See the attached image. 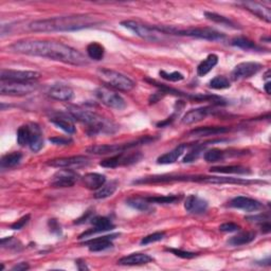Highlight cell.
Returning a JSON list of instances; mask_svg holds the SVG:
<instances>
[{
  "label": "cell",
  "mask_w": 271,
  "mask_h": 271,
  "mask_svg": "<svg viewBox=\"0 0 271 271\" xmlns=\"http://www.w3.org/2000/svg\"><path fill=\"white\" fill-rule=\"evenodd\" d=\"M121 26L128 29L137 36L141 37V39L149 42H161L163 40L162 35H165L163 33L159 32L158 30H156L155 27H149L146 26V24H142L134 21H122Z\"/></svg>",
  "instance_id": "ba28073f"
},
{
  "label": "cell",
  "mask_w": 271,
  "mask_h": 271,
  "mask_svg": "<svg viewBox=\"0 0 271 271\" xmlns=\"http://www.w3.org/2000/svg\"><path fill=\"white\" fill-rule=\"evenodd\" d=\"M188 181V182H204V184L213 185H254L262 184L258 180H249L242 178L219 177V176H205V175H157L149 176L132 181L134 185H147V184H166V182Z\"/></svg>",
  "instance_id": "3957f363"
},
{
  "label": "cell",
  "mask_w": 271,
  "mask_h": 271,
  "mask_svg": "<svg viewBox=\"0 0 271 271\" xmlns=\"http://www.w3.org/2000/svg\"><path fill=\"white\" fill-rule=\"evenodd\" d=\"M21 158H22V154L20 152L10 153L2 157L1 161H0V165H1L2 168L14 167L21 161Z\"/></svg>",
  "instance_id": "e575fe53"
},
{
  "label": "cell",
  "mask_w": 271,
  "mask_h": 271,
  "mask_svg": "<svg viewBox=\"0 0 271 271\" xmlns=\"http://www.w3.org/2000/svg\"><path fill=\"white\" fill-rule=\"evenodd\" d=\"M17 244H20V242H17L15 238L13 237H7V238H2L1 239V246L4 248V247H7L8 246V248H14V249H17Z\"/></svg>",
  "instance_id": "c3c4849f"
},
{
  "label": "cell",
  "mask_w": 271,
  "mask_h": 271,
  "mask_svg": "<svg viewBox=\"0 0 271 271\" xmlns=\"http://www.w3.org/2000/svg\"><path fill=\"white\" fill-rule=\"evenodd\" d=\"M159 74H160V77L162 79H165V80L169 81V82H179V81H182L185 79L184 74L180 73V72H177V71L172 72V73H167V72L162 70V71L159 72Z\"/></svg>",
  "instance_id": "ee69618b"
},
{
  "label": "cell",
  "mask_w": 271,
  "mask_h": 271,
  "mask_svg": "<svg viewBox=\"0 0 271 271\" xmlns=\"http://www.w3.org/2000/svg\"><path fill=\"white\" fill-rule=\"evenodd\" d=\"M209 204L197 195H190L185 201V209L191 214H203L207 211Z\"/></svg>",
  "instance_id": "ac0fdd59"
},
{
  "label": "cell",
  "mask_w": 271,
  "mask_h": 271,
  "mask_svg": "<svg viewBox=\"0 0 271 271\" xmlns=\"http://www.w3.org/2000/svg\"><path fill=\"white\" fill-rule=\"evenodd\" d=\"M91 224L93 226V228L90 230H88L84 233H82L79 238H85L90 236L92 234H96V233H102L115 229V225L111 223V220L107 217H101L97 216L91 220Z\"/></svg>",
  "instance_id": "e0dca14e"
},
{
  "label": "cell",
  "mask_w": 271,
  "mask_h": 271,
  "mask_svg": "<svg viewBox=\"0 0 271 271\" xmlns=\"http://www.w3.org/2000/svg\"><path fill=\"white\" fill-rule=\"evenodd\" d=\"M211 173L218 174H237V175H248L251 173L248 167L242 166H228V167H214L210 169Z\"/></svg>",
  "instance_id": "f1b7e54d"
},
{
  "label": "cell",
  "mask_w": 271,
  "mask_h": 271,
  "mask_svg": "<svg viewBox=\"0 0 271 271\" xmlns=\"http://www.w3.org/2000/svg\"><path fill=\"white\" fill-rule=\"evenodd\" d=\"M230 86V81L226 77H223V75H218V77H215L209 82V87L216 90L227 89V88H229Z\"/></svg>",
  "instance_id": "ab89813d"
},
{
  "label": "cell",
  "mask_w": 271,
  "mask_h": 271,
  "mask_svg": "<svg viewBox=\"0 0 271 271\" xmlns=\"http://www.w3.org/2000/svg\"><path fill=\"white\" fill-rule=\"evenodd\" d=\"M91 214H92V212H91V211H87V212H85L84 215L82 216V217H80L78 220H75L74 224H78V225H80V224H83L84 222H86V220L91 216Z\"/></svg>",
  "instance_id": "db71d44e"
},
{
  "label": "cell",
  "mask_w": 271,
  "mask_h": 271,
  "mask_svg": "<svg viewBox=\"0 0 271 271\" xmlns=\"http://www.w3.org/2000/svg\"><path fill=\"white\" fill-rule=\"evenodd\" d=\"M239 229H241V227L234 223H226V224H223L219 226V230L222 232H227V233L236 232V231H239Z\"/></svg>",
  "instance_id": "bcb514c9"
},
{
  "label": "cell",
  "mask_w": 271,
  "mask_h": 271,
  "mask_svg": "<svg viewBox=\"0 0 271 271\" xmlns=\"http://www.w3.org/2000/svg\"><path fill=\"white\" fill-rule=\"evenodd\" d=\"M255 232L248 231V232H242L239 234L233 236L229 239V244L231 246H243L250 244L255 239Z\"/></svg>",
  "instance_id": "d6a6232c"
},
{
  "label": "cell",
  "mask_w": 271,
  "mask_h": 271,
  "mask_svg": "<svg viewBox=\"0 0 271 271\" xmlns=\"http://www.w3.org/2000/svg\"><path fill=\"white\" fill-rule=\"evenodd\" d=\"M187 147V144H180V146L175 147L171 152L160 156L159 158L157 159V163H158V165H172V163H175L182 156V154L185 153Z\"/></svg>",
  "instance_id": "4316f807"
},
{
  "label": "cell",
  "mask_w": 271,
  "mask_h": 271,
  "mask_svg": "<svg viewBox=\"0 0 271 271\" xmlns=\"http://www.w3.org/2000/svg\"><path fill=\"white\" fill-rule=\"evenodd\" d=\"M83 185L88 190H99L106 184V177L102 174L98 173H88L83 178Z\"/></svg>",
  "instance_id": "484cf974"
},
{
  "label": "cell",
  "mask_w": 271,
  "mask_h": 271,
  "mask_svg": "<svg viewBox=\"0 0 271 271\" xmlns=\"http://www.w3.org/2000/svg\"><path fill=\"white\" fill-rule=\"evenodd\" d=\"M29 268H30V266L28 263H20V264L15 265V266L12 268V270L13 271H24V270H28Z\"/></svg>",
  "instance_id": "f5cc1de1"
},
{
  "label": "cell",
  "mask_w": 271,
  "mask_h": 271,
  "mask_svg": "<svg viewBox=\"0 0 271 271\" xmlns=\"http://www.w3.org/2000/svg\"><path fill=\"white\" fill-rule=\"evenodd\" d=\"M79 180V175L70 168L60 169L56 172L51 180V186L54 188H71Z\"/></svg>",
  "instance_id": "7c38bea8"
},
{
  "label": "cell",
  "mask_w": 271,
  "mask_h": 271,
  "mask_svg": "<svg viewBox=\"0 0 271 271\" xmlns=\"http://www.w3.org/2000/svg\"><path fill=\"white\" fill-rule=\"evenodd\" d=\"M49 226H50V230L53 233H56V234H62V229L60 224L56 222V219H50L49 222Z\"/></svg>",
  "instance_id": "f907efd6"
},
{
  "label": "cell",
  "mask_w": 271,
  "mask_h": 271,
  "mask_svg": "<svg viewBox=\"0 0 271 271\" xmlns=\"http://www.w3.org/2000/svg\"><path fill=\"white\" fill-rule=\"evenodd\" d=\"M205 146H194L193 149L190 150V153H188L187 156L184 158L185 163H191L199 158V156L203 153Z\"/></svg>",
  "instance_id": "b9f144b4"
},
{
  "label": "cell",
  "mask_w": 271,
  "mask_h": 271,
  "mask_svg": "<svg viewBox=\"0 0 271 271\" xmlns=\"http://www.w3.org/2000/svg\"><path fill=\"white\" fill-rule=\"evenodd\" d=\"M30 127V143L29 147L34 153L40 152L43 147L42 132L37 124H29Z\"/></svg>",
  "instance_id": "cb8c5ba5"
},
{
  "label": "cell",
  "mask_w": 271,
  "mask_h": 271,
  "mask_svg": "<svg viewBox=\"0 0 271 271\" xmlns=\"http://www.w3.org/2000/svg\"><path fill=\"white\" fill-rule=\"evenodd\" d=\"M156 30L163 34H172L180 36H190L195 39L207 40L211 42H217L225 40V34L218 32L210 28H188V29H178L171 26H154Z\"/></svg>",
  "instance_id": "5b68a950"
},
{
  "label": "cell",
  "mask_w": 271,
  "mask_h": 271,
  "mask_svg": "<svg viewBox=\"0 0 271 271\" xmlns=\"http://www.w3.org/2000/svg\"><path fill=\"white\" fill-rule=\"evenodd\" d=\"M49 96L54 100L63 101V102H68L73 98V90L71 87L63 84L53 85L49 90Z\"/></svg>",
  "instance_id": "603a6c76"
},
{
  "label": "cell",
  "mask_w": 271,
  "mask_h": 271,
  "mask_svg": "<svg viewBox=\"0 0 271 271\" xmlns=\"http://www.w3.org/2000/svg\"><path fill=\"white\" fill-rule=\"evenodd\" d=\"M39 86L34 82H11L1 81L0 92L3 96H27L34 92Z\"/></svg>",
  "instance_id": "9c48e42d"
},
{
  "label": "cell",
  "mask_w": 271,
  "mask_h": 271,
  "mask_svg": "<svg viewBox=\"0 0 271 271\" xmlns=\"http://www.w3.org/2000/svg\"><path fill=\"white\" fill-rule=\"evenodd\" d=\"M54 125L58 126L59 128L63 129L64 131L68 132V134H73L75 131V126L72 123V121L70 119L66 118L65 116H55L50 119Z\"/></svg>",
  "instance_id": "1f68e13d"
},
{
  "label": "cell",
  "mask_w": 271,
  "mask_h": 271,
  "mask_svg": "<svg viewBox=\"0 0 271 271\" xmlns=\"http://www.w3.org/2000/svg\"><path fill=\"white\" fill-rule=\"evenodd\" d=\"M241 5L244 9L249 11L250 13L255 15L258 18H261V20L265 21L266 22L271 21V11L268 7H265L264 4L253 1H246L242 2Z\"/></svg>",
  "instance_id": "d6986e66"
},
{
  "label": "cell",
  "mask_w": 271,
  "mask_h": 271,
  "mask_svg": "<svg viewBox=\"0 0 271 271\" xmlns=\"http://www.w3.org/2000/svg\"><path fill=\"white\" fill-rule=\"evenodd\" d=\"M153 262V257L146 253H131L129 255L123 256L118 261L119 265L122 266H140Z\"/></svg>",
  "instance_id": "7402d4cb"
},
{
  "label": "cell",
  "mask_w": 271,
  "mask_h": 271,
  "mask_svg": "<svg viewBox=\"0 0 271 271\" xmlns=\"http://www.w3.org/2000/svg\"><path fill=\"white\" fill-rule=\"evenodd\" d=\"M230 131L229 127L225 126H204V127L195 128L190 131V136L193 137H208V136H216L223 135Z\"/></svg>",
  "instance_id": "d4e9b609"
},
{
  "label": "cell",
  "mask_w": 271,
  "mask_h": 271,
  "mask_svg": "<svg viewBox=\"0 0 271 271\" xmlns=\"http://www.w3.org/2000/svg\"><path fill=\"white\" fill-rule=\"evenodd\" d=\"M230 207L235 208L238 210H243L245 212H255L261 210L263 205L253 198L245 197V196H237L233 198L230 201Z\"/></svg>",
  "instance_id": "2e32d148"
},
{
  "label": "cell",
  "mask_w": 271,
  "mask_h": 271,
  "mask_svg": "<svg viewBox=\"0 0 271 271\" xmlns=\"http://www.w3.org/2000/svg\"><path fill=\"white\" fill-rule=\"evenodd\" d=\"M155 138L150 136L142 137L140 139L126 142V143H120V144H105V146H94L87 148V152L94 155H108V154H119L124 153L126 150L137 147L142 144H148L150 142H154Z\"/></svg>",
  "instance_id": "52a82bcc"
},
{
  "label": "cell",
  "mask_w": 271,
  "mask_h": 271,
  "mask_svg": "<svg viewBox=\"0 0 271 271\" xmlns=\"http://www.w3.org/2000/svg\"><path fill=\"white\" fill-rule=\"evenodd\" d=\"M41 74L36 71H24V70H5L2 69L0 73L1 81L11 82H34L39 80Z\"/></svg>",
  "instance_id": "5bb4252c"
},
{
  "label": "cell",
  "mask_w": 271,
  "mask_h": 271,
  "mask_svg": "<svg viewBox=\"0 0 271 271\" xmlns=\"http://www.w3.org/2000/svg\"><path fill=\"white\" fill-rule=\"evenodd\" d=\"M50 141L56 144V146H69V143L72 141L70 139H66V138H50Z\"/></svg>",
  "instance_id": "816d5d0a"
},
{
  "label": "cell",
  "mask_w": 271,
  "mask_h": 271,
  "mask_svg": "<svg viewBox=\"0 0 271 271\" xmlns=\"http://www.w3.org/2000/svg\"><path fill=\"white\" fill-rule=\"evenodd\" d=\"M29 220H30V215L28 214V215L21 217V219H18L17 222H15L14 224H12L11 225V229L12 230H21V229H22L23 227L29 223Z\"/></svg>",
  "instance_id": "7dc6e473"
},
{
  "label": "cell",
  "mask_w": 271,
  "mask_h": 271,
  "mask_svg": "<svg viewBox=\"0 0 271 271\" xmlns=\"http://www.w3.org/2000/svg\"><path fill=\"white\" fill-rule=\"evenodd\" d=\"M17 142L21 146H29L30 143V127L29 125H22L17 130Z\"/></svg>",
  "instance_id": "f35d334b"
},
{
  "label": "cell",
  "mask_w": 271,
  "mask_h": 271,
  "mask_svg": "<svg viewBox=\"0 0 271 271\" xmlns=\"http://www.w3.org/2000/svg\"><path fill=\"white\" fill-rule=\"evenodd\" d=\"M102 21L91 15H70L35 21L29 24V29L34 32H69L96 27Z\"/></svg>",
  "instance_id": "7a4b0ae2"
},
{
  "label": "cell",
  "mask_w": 271,
  "mask_h": 271,
  "mask_svg": "<svg viewBox=\"0 0 271 271\" xmlns=\"http://www.w3.org/2000/svg\"><path fill=\"white\" fill-rule=\"evenodd\" d=\"M104 47L99 42H91L87 46V54L91 60L101 61L104 58Z\"/></svg>",
  "instance_id": "d590c367"
},
{
  "label": "cell",
  "mask_w": 271,
  "mask_h": 271,
  "mask_svg": "<svg viewBox=\"0 0 271 271\" xmlns=\"http://www.w3.org/2000/svg\"><path fill=\"white\" fill-rule=\"evenodd\" d=\"M88 162H89V159L85 156H72V157H65V158L49 160L47 162V165L52 167L69 168V167H83V166H86Z\"/></svg>",
  "instance_id": "9a60e30c"
},
{
  "label": "cell",
  "mask_w": 271,
  "mask_h": 271,
  "mask_svg": "<svg viewBox=\"0 0 271 271\" xmlns=\"http://www.w3.org/2000/svg\"><path fill=\"white\" fill-rule=\"evenodd\" d=\"M247 220H249V222H253V223H257V224L262 225L264 223L269 222V216L264 215V214H260V215L249 216V217H247Z\"/></svg>",
  "instance_id": "681fc988"
},
{
  "label": "cell",
  "mask_w": 271,
  "mask_h": 271,
  "mask_svg": "<svg viewBox=\"0 0 271 271\" xmlns=\"http://www.w3.org/2000/svg\"><path fill=\"white\" fill-rule=\"evenodd\" d=\"M204 157H205V160L207 162L215 163V162L223 161L226 158V153L222 149L212 148V149L207 150Z\"/></svg>",
  "instance_id": "74e56055"
},
{
  "label": "cell",
  "mask_w": 271,
  "mask_h": 271,
  "mask_svg": "<svg viewBox=\"0 0 271 271\" xmlns=\"http://www.w3.org/2000/svg\"><path fill=\"white\" fill-rule=\"evenodd\" d=\"M205 16L208 18V20L214 21V22H217L220 24H225V26H228V27H232V28H236L235 23L233 22L232 21H230L229 18H227L225 16H222L219 14L216 13H211V12H206Z\"/></svg>",
  "instance_id": "60d3db41"
},
{
  "label": "cell",
  "mask_w": 271,
  "mask_h": 271,
  "mask_svg": "<svg viewBox=\"0 0 271 271\" xmlns=\"http://www.w3.org/2000/svg\"><path fill=\"white\" fill-rule=\"evenodd\" d=\"M212 112V108L211 107H199V108H195V109H191L190 111H188L186 115L182 118V123L185 125H192L194 123H197L203 121L208 116L210 115Z\"/></svg>",
  "instance_id": "44dd1931"
},
{
  "label": "cell",
  "mask_w": 271,
  "mask_h": 271,
  "mask_svg": "<svg viewBox=\"0 0 271 271\" xmlns=\"http://www.w3.org/2000/svg\"><path fill=\"white\" fill-rule=\"evenodd\" d=\"M142 159V154L140 152L136 153H119L111 156L100 162V166L107 168H115L122 166H130L134 163L139 162Z\"/></svg>",
  "instance_id": "30bf717a"
},
{
  "label": "cell",
  "mask_w": 271,
  "mask_h": 271,
  "mask_svg": "<svg viewBox=\"0 0 271 271\" xmlns=\"http://www.w3.org/2000/svg\"><path fill=\"white\" fill-rule=\"evenodd\" d=\"M69 115L77 121L88 126V131L91 135L97 134H113L118 127L111 121L101 117L96 112L86 110L80 107L71 106L68 109Z\"/></svg>",
  "instance_id": "277c9868"
},
{
  "label": "cell",
  "mask_w": 271,
  "mask_h": 271,
  "mask_svg": "<svg viewBox=\"0 0 271 271\" xmlns=\"http://www.w3.org/2000/svg\"><path fill=\"white\" fill-rule=\"evenodd\" d=\"M146 199L150 204H159V205H168L174 204L176 201H179L181 199V195H167V196H150L146 197Z\"/></svg>",
  "instance_id": "8d00e7d4"
},
{
  "label": "cell",
  "mask_w": 271,
  "mask_h": 271,
  "mask_svg": "<svg viewBox=\"0 0 271 271\" xmlns=\"http://www.w3.org/2000/svg\"><path fill=\"white\" fill-rule=\"evenodd\" d=\"M126 204L132 209L141 211V212H153L154 209L152 204L146 199V197H130L126 200Z\"/></svg>",
  "instance_id": "83f0119b"
},
{
  "label": "cell",
  "mask_w": 271,
  "mask_h": 271,
  "mask_svg": "<svg viewBox=\"0 0 271 271\" xmlns=\"http://www.w3.org/2000/svg\"><path fill=\"white\" fill-rule=\"evenodd\" d=\"M118 186H119V184L116 180L110 181V182H108V184H105L102 188H99L96 194H94V198L104 199V198L112 196L113 193L117 191Z\"/></svg>",
  "instance_id": "836d02e7"
},
{
  "label": "cell",
  "mask_w": 271,
  "mask_h": 271,
  "mask_svg": "<svg viewBox=\"0 0 271 271\" xmlns=\"http://www.w3.org/2000/svg\"><path fill=\"white\" fill-rule=\"evenodd\" d=\"M262 69V65L255 62H245L241 63L233 69L231 73V78L233 81L245 80L253 77Z\"/></svg>",
  "instance_id": "4fadbf2b"
},
{
  "label": "cell",
  "mask_w": 271,
  "mask_h": 271,
  "mask_svg": "<svg viewBox=\"0 0 271 271\" xmlns=\"http://www.w3.org/2000/svg\"><path fill=\"white\" fill-rule=\"evenodd\" d=\"M96 96L101 101V103H103L107 107H110V108L121 110L126 106L124 99L119 93L106 87L98 88L96 90Z\"/></svg>",
  "instance_id": "8fae6325"
},
{
  "label": "cell",
  "mask_w": 271,
  "mask_h": 271,
  "mask_svg": "<svg viewBox=\"0 0 271 271\" xmlns=\"http://www.w3.org/2000/svg\"><path fill=\"white\" fill-rule=\"evenodd\" d=\"M231 45L237 47L239 49L246 50V51H261V48L258 47L255 42H253L252 41H250L249 39H246V37L239 36V37H235L231 41Z\"/></svg>",
  "instance_id": "4dcf8cb0"
},
{
  "label": "cell",
  "mask_w": 271,
  "mask_h": 271,
  "mask_svg": "<svg viewBox=\"0 0 271 271\" xmlns=\"http://www.w3.org/2000/svg\"><path fill=\"white\" fill-rule=\"evenodd\" d=\"M168 252H172V253L176 256L181 257V258H193L195 256H197V253H194V252H188V251H184L180 249H174V248H167V249Z\"/></svg>",
  "instance_id": "f6af8a7d"
},
{
  "label": "cell",
  "mask_w": 271,
  "mask_h": 271,
  "mask_svg": "<svg viewBox=\"0 0 271 271\" xmlns=\"http://www.w3.org/2000/svg\"><path fill=\"white\" fill-rule=\"evenodd\" d=\"M77 265H78V267L80 270H85V269H88V267L86 266V263L84 262H81V261H77Z\"/></svg>",
  "instance_id": "11a10c76"
},
{
  "label": "cell",
  "mask_w": 271,
  "mask_h": 271,
  "mask_svg": "<svg viewBox=\"0 0 271 271\" xmlns=\"http://www.w3.org/2000/svg\"><path fill=\"white\" fill-rule=\"evenodd\" d=\"M99 79L103 82L107 86H110L111 88H115L117 90L128 92L135 88V82L130 80L126 75L120 73L110 69L102 68L99 69L98 71Z\"/></svg>",
  "instance_id": "8992f818"
},
{
  "label": "cell",
  "mask_w": 271,
  "mask_h": 271,
  "mask_svg": "<svg viewBox=\"0 0 271 271\" xmlns=\"http://www.w3.org/2000/svg\"><path fill=\"white\" fill-rule=\"evenodd\" d=\"M10 50L15 53L41 56V58H46L74 66H84L88 64L85 56L77 49L58 42L23 40L12 43Z\"/></svg>",
  "instance_id": "6da1fadb"
},
{
  "label": "cell",
  "mask_w": 271,
  "mask_h": 271,
  "mask_svg": "<svg viewBox=\"0 0 271 271\" xmlns=\"http://www.w3.org/2000/svg\"><path fill=\"white\" fill-rule=\"evenodd\" d=\"M166 236V233L165 232H155L153 234H149L146 235V237H143L141 239L140 244L141 245H148V244H152V243H156V242H159L161 239L165 238Z\"/></svg>",
  "instance_id": "7bdbcfd3"
},
{
  "label": "cell",
  "mask_w": 271,
  "mask_h": 271,
  "mask_svg": "<svg viewBox=\"0 0 271 271\" xmlns=\"http://www.w3.org/2000/svg\"><path fill=\"white\" fill-rule=\"evenodd\" d=\"M119 236V234H111V235H106L102 237H97L93 239H89V241L85 242L83 245L87 246L88 249L91 252H100L104 251L108 248L112 247V239Z\"/></svg>",
  "instance_id": "ffe728a7"
},
{
  "label": "cell",
  "mask_w": 271,
  "mask_h": 271,
  "mask_svg": "<svg viewBox=\"0 0 271 271\" xmlns=\"http://www.w3.org/2000/svg\"><path fill=\"white\" fill-rule=\"evenodd\" d=\"M218 56L216 54H210L208 58L200 63L197 67V74L199 77H205L212 69L217 65Z\"/></svg>",
  "instance_id": "f546056e"
},
{
  "label": "cell",
  "mask_w": 271,
  "mask_h": 271,
  "mask_svg": "<svg viewBox=\"0 0 271 271\" xmlns=\"http://www.w3.org/2000/svg\"><path fill=\"white\" fill-rule=\"evenodd\" d=\"M265 90L268 94H270V82H267L266 84H265Z\"/></svg>",
  "instance_id": "9f6ffc18"
}]
</instances>
